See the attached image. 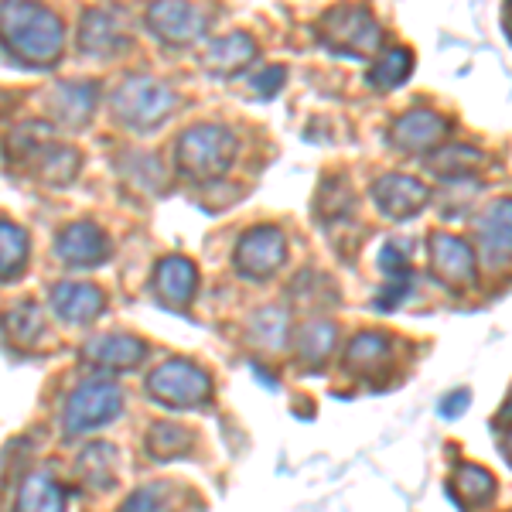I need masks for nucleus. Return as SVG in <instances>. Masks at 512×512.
Here are the masks:
<instances>
[{"mask_svg": "<svg viewBox=\"0 0 512 512\" xmlns=\"http://www.w3.org/2000/svg\"><path fill=\"white\" fill-rule=\"evenodd\" d=\"M0 41L21 62L52 65L62 55L65 28L38 0H0Z\"/></svg>", "mask_w": 512, "mask_h": 512, "instance_id": "f257e3e1", "label": "nucleus"}, {"mask_svg": "<svg viewBox=\"0 0 512 512\" xmlns=\"http://www.w3.org/2000/svg\"><path fill=\"white\" fill-rule=\"evenodd\" d=\"M253 86H256V93H260L263 99H274L277 89L284 86V69H267V72H260V76H253Z\"/></svg>", "mask_w": 512, "mask_h": 512, "instance_id": "f704fd0d", "label": "nucleus"}, {"mask_svg": "<svg viewBox=\"0 0 512 512\" xmlns=\"http://www.w3.org/2000/svg\"><path fill=\"white\" fill-rule=\"evenodd\" d=\"M147 393L164 407L195 410L212 400V379L192 359H168L147 376Z\"/></svg>", "mask_w": 512, "mask_h": 512, "instance_id": "39448f33", "label": "nucleus"}, {"mask_svg": "<svg viewBox=\"0 0 512 512\" xmlns=\"http://www.w3.org/2000/svg\"><path fill=\"white\" fill-rule=\"evenodd\" d=\"M495 495V475L489 468L482 465H461L458 472H454V482H451V499L458 502V506H485V502H492Z\"/></svg>", "mask_w": 512, "mask_h": 512, "instance_id": "4be33fe9", "label": "nucleus"}, {"mask_svg": "<svg viewBox=\"0 0 512 512\" xmlns=\"http://www.w3.org/2000/svg\"><path fill=\"white\" fill-rule=\"evenodd\" d=\"M506 420H512V403H509V407H506V410H502V414H499V424H506Z\"/></svg>", "mask_w": 512, "mask_h": 512, "instance_id": "58836bf2", "label": "nucleus"}, {"mask_svg": "<svg viewBox=\"0 0 512 512\" xmlns=\"http://www.w3.org/2000/svg\"><path fill=\"white\" fill-rule=\"evenodd\" d=\"M41 332H45V318H41L38 304L21 301V304H14V308L7 311V318H4V335L11 338L14 345L28 349V345H35V342H38Z\"/></svg>", "mask_w": 512, "mask_h": 512, "instance_id": "b1692460", "label": "nucleus"}, {"mask_svg": "<svg viewBox=\"0 0 512 512\" xmlns=\"http://www.w3.org/2000/svg\"><path fill=\"white\" fill-rule=\"evenodd\" d=\"M123 410V390L113 379H86L65 403V434L82 437L117 420Z\"/></svg>", "mask_w": 512, "mask_h": 512, "instance_id": "423d86ee", "label": "nucleus"}, {"mask_svg": "<svg viewBox=\"0 0 512 512\" xmlns=\"http://www.w3.org/2000/svg\"><path fill=\"white\" fill-rule=\"evenodd\" d=\"M431 263H434V277L441 280L448 291L461 294L468 287H475L478 267H475V253L465 239L451 236V233H434L431 236Z\"/></svg>", "mask_w": 512, "mask_h": 512, "instance_id": "9d476101", "label": "nucleus"}, {"mask_svg": "<svg viewBox=\"0 0 512 512\" xmlns=\"http://www.w3.org/2000/svg\"><path fill=\"white\" fill-rule=\"evenodd\" d=\"M332 345H335V325L328 318L308 321V325L301 328V335H297V352H301V359L315 369L332 355Z\"/></svg>", "mask_w": 512, "mask_h": 512, "instance_id": "393cba45", "label": "nucleus"}, {"mask_svg": "<svg viewBox=\"0 0 512 512\" xmlns=\"http://www.w3.org/2000/svg\"><path fill=\"white\" fill-rule=\"evenodd\" d=\"M236 137L229 134L226 127H192L178 137L175 158H178V171L192 181H219L233 168L236 161Z\"/></svg>", "mask_w": 512, "mask_h": 512, "instance_id": "7ed1b4c3", "label": "nucleus"}, {"mask_svg": "<svg viewBox=\"0 0 512 512\" xmlns=\"http://www.w3.org/2000/svg\"><path fill=\"white\" fill-rule=\"evenodd\" d=\"M407 294H410V280H390L386 294H383V297H376V308H379V311H393L396 304H400Z\"/></svg>", "mask_w": 512, "mask_h": 512, "instance_id": "c9c22d12", "label": "nucleus"}, {"mask_svg": "<svg viewBox=\"0 0 512 512\" xmlns=\"http://www.w3.org/2000/svg\"><path fill=\"white\" fill-rule=\"evenodd\" d=\"M28 233L11 219H0V280H18L28 267Z\"/></svg>", "mask_w": 512, "mask_h": 512, "instance_id": "5701e85b", "label": "nucleus"}, {"mask_svg": "<svg viewBox=\"0 0 512 512\" xmlns=\"http://www.w3.org/2000/svg\"><path fill=\"white\" fill-rule=\"evenodd\" d=\"M506 31H509V38H512V0H509V7H506Z\"/></svg>", "mask_w": 512, "mask_h": 512, "instance_id": "4c0bfd02", "label": "nucleus"}, {"mask_svg": "<svg viewBox=\"0 0 512 512\" xmlns=\"http://www.w3.org/2000/svg\"><path fill=\"white\" fill-rule=\"evenodd\" d=\"M478 246H482V263L492 274H509L512 270V198H499L485 209L478 222Z\"/></svg>", "mask_w": 512, "mask_h": 512, "instance_id": "9b49d317", "label": "nucleus"}, {"mask_svg": "<svg viewBox=\"0 0 512 512\" xmlns=\"http://www.w3.org/2000/svg\"><path fill=\"white\" fill-rule=\"evenodd\" d=\"M24 158L31 161V171L45 181V185H69L79 175V151L76 147H62L52 137L38 134V130H24Z\"/></svg>", "mask_w": 512, "mask_h": 512, "instance_id": "1a4fd4ad", "label": "nucleus"}, {"mask_svg": "<svg viewBox=\"0 0 512 512\" xmlns=\"http://www.w3.org/2000/svg\"><path fill=\"white\" fill-rule=\"evenodd\" d=\"M444 137H448V120L437 117L434 110H424V106H420V110L403 113V117L393 123V134H390L393 144L407 154L434 151Z\"/></svg>", "mask_w": 512, "mask_h": 512, "instance_id": "2eb2a0df", "label": "nucleus"}, {"mask_svg": "<svg viewBox=\"0 0 512 512\" xmlns=\"http://www.w3.org/2000/svg\"><path fill=\"white\" fill-rule=\"evenodd\" d=\"M79 48L96 59H110L127 48V24L110 11H86L79 21Z\"/></svg>", "mask_w": 512, "mask_h": 512, "instance_id": "dca6fc26", "label": "nucleus"}, {"mask_svg": "<svg viewBox=\"0 0 512 512\" xmlns=\"http://www.w3.org/2000/svg\"><path fill=\"white\" fill-rule=\"evenodd\" d=\"M263 349H284L287 345V315L277 308H267L253 318V332H250Z\"/></svg>", "mask_w": 512, "mask_h": 512, "instance_id": "7c9ffc66", "label": "nucleus"}, {"mask_svg": "<svg viewBox=\"0 0 512 512\" xmlns=\"http://www.w3.org/2000/svg\"><path fill=\"white\" fill-rule=\"evenodd\" d=\"M373 198L386 219H410L431 202V188L407 175H386L373 185Z\"/></svg>", "mask_w": 512, "mask_h": 512, "instance_id": "4468645a", "label": "nucleus"}, {"mask_svg": "<svg viewBox=\"0 0 512 512\" xmlns=\"http://www.w3.org/2000/svg\"><path fill=\"white\" fill-rule=\"evenodd\" d=\"M110 110L127 130L147 134V130L161 127V123L178 110V93L161 79L130 76V79H123V86L110 96Z\"/></svg>", "mask_w": 512, "mask_h": 512, "instance_id": "f03ea898", "label": "nucleus"}, {"mask_svg": "<svg viewBox=\"0 0 512 512\" xmlns=\"http://www.w3.org/2000/svg\"><path fill=\"white\" fill-rule=\"evenodd\" d=\"M65 506V492L52 475L38 472L28 475L18 492V509H62Z\"/></svg>", "mask_w": 512, "mask_h": 512, "instance_id": "a878e982", "label": "nucleus"}, {"mask_svg": "<svg viewBox=\"0 0 512 512\" xmlns=\"http://www.w3.org/2000/svg\"><path fill=\"white\" fill-rule=\"evenodd\" d=\"M318 31L328 48L352 55V59H366V55L379 52V45H383V28L359 4H338L332 11H325L318 21Z\"/></svg>", "mask_w": 512, "mask_h": 512, "instance_id": "20e7f679", "label": "nucleus"}, {"mask_svg": "<svg viewBox=\"0 0 512 512\" xmlns=\"http://www.w3.org/2000/svg\"><path fill=\"white\" fill-rule=\"evenodd\" d=\"M468 407H472V390H451L444 400H437V414L444 420H458Z\"/></svg>", "mask_w": 512, "mask_h": 512, "instance_id": "72a5a7b5", "label": "nucleus"}, {"mask_svg": "<svg viewBox=\"0 0 512 512\" xmlns=\"http://www.w3.org/2000/svg\"><path fill=\"white\" fill-rule=\"evenodd\" d=\"M287 263V239L274 226H256L236 246V270L250 280L274 277Z\"/></svg>", "mask_w": 512, "mask_h": 512, "instance_id": "0eeeda50", "label": "nucleus"}, {"mask_svg": "<svg viewBox=\"0 0 512 512\" xmlns=\"http://www.w3.org/2000/svg\"><path fill=\"white\" fill-rule=\"evenodd\" d=\"M253 59H256V45L243 31H233V35L212 41L202 55L205 69H209L212 76H236V72H243Z\"/></svg>", "mask_w": 512, "mask_h": 512, "instance_id": "aec40b11", "label": "nucleus"}, {"mask_svg": "<svg viewBox=\"0 0 512 512\" xmlns=\"http://www.w3.org/2000/svg\"><path fill=\"white\" fill-rule=\"evenodd\" d=\"M482 164H485V158H482V151H475V147H448V151H441L431 161V168L441 178L451 181V178H472Z\"/></svg>", "mask_w": 512, "mask_h": 512, "instance_id": "c85d7f7f", "label": "nucleus"}, {"mask_svg": "<svg viewBox=\"0 0 512 512\" xmlns=\"http://www.w3.org/2000/svg\"><path fill=\"white\" fill-rule=\"evenodd\" d=\"M147 24H151V31L164 45L185 48V45H195V41L205 35V24L209 21H205V14L198 11L195 4H188V0H154L151 11H147Z\"/></svg>", "mask_w": 512, "mask_h": 512, "instance_id": "6e6552de", "label": "nucleus"}, {"mask_svg": "<svg viewBox=\"0 0 512 512\" xmlns=\"http://www.w3.org/2000/svg\"><path fill=\"white\" fill-rule=\"evenodd\" d=\"M154 291L168 308L175 311H185L188 304L195 301V291H198V270L192 260L185 256H168V260L158 263L154 270Z\"/></svg>", "mask_w": 512, "mask_h": 512, "instance_id": "f3484780", "label": "nucleus"}, {"mask_svg": "<svg viewBox=\"0 0 512 512\" xmlns=\"http://www.w3.org/2000/svg\"><path fill=\"white\" fill-rule=\"evenodd\" d=\"M48 301H52L55 315L69 321V325H89L106 308V297L96 284H55Z\"/></svg>", "mask_w": 512, "mask_h": 512, "instance_id": "a211bd4d", "label": "nucleus"}, {"mask_svg": "<svg viewBox=\"0 0 512 512\" xmlns=\"http://www.w3.org/2000/svg\"><path fill=\"white\" fill-rule=\"evenodd\" d=\"M99 86L96 82H59L48 93V117L65 130H82L96 113Z\"/></svg>", "mask_w": 512, "mask_h": 512, "instance_id": "f8f14e48", "label": "nucleus"}, {"mask_svg": "<svg viewBox=\"0 0 512 512\" xmlns=\"http://www.w3.org/2000/svg\"><path fill=\"white\" fill-rule=\"evenodd\" d=\"M192 431H185L181 424H154L147 434V454L151 458H181V454L192 451Z\"/></svg>", "mask_w": 512, "mask_h": 512, "instance_id": "bb28decb", "label": "nucleus"}, {"mask_svg": "<svg viewBox=\"0 0 512 512\" xmlns=\"http://www.w3.org/2000/svg\"><path fill=\"white\" fill-rule=\"evenodd\" d=\"M379 270H383L390 280H414L410 256L403 250V243H386L383 250H379Z\"/></svg>", "mask_w": 512, "mask_h": 512, "instance_id": "2f4dec72", "label": "nucleus"}, {"mask_svg": "<svg viewBox=\"0 0 512 512\" xmlns=\"http://www.w3.org/2000/svg\"><path fill=\"white\" fill-rule=\"evenodd\" d=\"M110 461H113V448H110V444H93V448L82 451L79 472H82V478H86L89 485H93V489H110V485H113Z\"/></svg>", "mask_w": 512, "mask_h": 512, "instance_id": "c756f323", "label": "nucleus"}, {"mask_svg": "<svg viewBox=\"0 0 512 512\" xmlns=\"http://www.w3.org/2000/svg\"><path fill=\"white\" fill-rule=\"evenodd\" d=\"M164 502H168V489H164V482H158L130 495V499L123 502V509H164Z\"/></svg>", "mask_w": 512, "mask_h": 512, "instance_id": "473e14b6", "label": "nucleus"}, {"mask_svg": "<svg viewBox=\"0 0 512 512\" xmlns=\"http://www.w3.org/2000/svg\"><path fill=\"white\" fill-rule=\"evenodd\" d=\"M502 448H506V458L512 461V427H509V434H506V444H502Z\"/></svg>", "mask_w": 512, "mask_h": 512, "instance_id": "e433bc0d", "label": "nucleus"}, {"mask_svg": "<svg viewBox=\"0 0 512 512\" xmlns=\"http://www.w3.org/2000/svg\"><path fill=\"white\" fill-rule=\"evenodd\" d=\"M55 253H59L65 267H99L110 256V239H106V233L96 222L82 219L62 229Z\"/></svg>", "mask_w": 512, "mask_h": 512, "instance_id": "ddd939ff", "label": "nucleus"}, {"mask_svg": "<svg viewBox=\"0 0 512 512\" xmlns=\"http://www.w3.org/2000/svg\"><path fill=\"white\" fill-rule=\"evenodd\" d=\"M147 355V345L127 332L99 335L82 349V359L96 369H137Z\"/></svg>", "mask_w": 512, "mask_h": 512, "instance_id": "6ab92c4d", "label": "nucleus"}, {"mask_svg": "<svg viewBox=\"0 0 512 512\" xmlns=\"http://www.w3.org/2000/svg\"><path fill=\"white\" fill-rule=\"evenodd\" d=\"M410 69H414V55H410L407 48H386L383 59L369 72V82H373L376 89H396L410 79Z\"/></svg>", "mask_w": 512, "mask_h": 512, "instance_id": "cd10ccee", "label": "nucleus"}, {"mask_svg": "<svg viewBox=\"0 0 512 512\" xmlns=\"http://www.w3.org/2000/svg\"><path fill=\"white\" fill-rule=\"evenodd\" d=\"M390 355H393V345L383 332H359L349 342V352H345V369L359 376H376V373H383Z\"/></svg>", "mask_w": 512, "mask_h": 512, "instance_id": "412c9836", "label": "nucleus"}]
</instances>
